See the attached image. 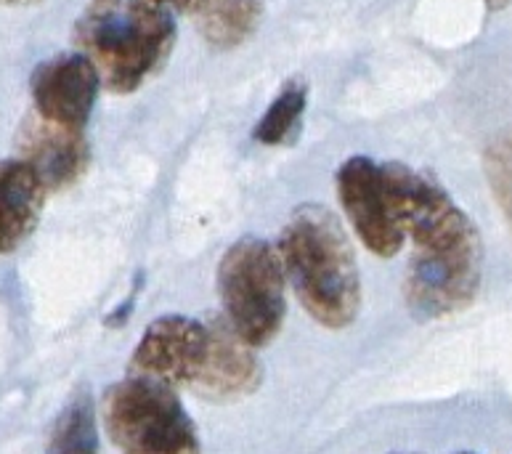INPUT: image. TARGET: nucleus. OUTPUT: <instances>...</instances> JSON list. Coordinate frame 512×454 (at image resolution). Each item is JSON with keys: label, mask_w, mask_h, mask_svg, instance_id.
I'll return each mask as SVG.
<instances>
[{"label": "nucleus", "mask_w": 512, "mask_h": 454, "mask_svg": "<svg viewBox=\"0 0 512 454\" xmlns=\"http://www.w3.org/2000/svg\"><path fill=\"white\" fill-rule=\"evenodd\" d=\"M284 287L282 255L266 239H237L218 263L223 319L253 348L268 346L282 332L287 314Z\"/></svg>", "instance_id": "4"}, {"label": "nucleus", "mask_w": 512, "mask_h": 454, "mask_svg": "<svg viewBox=\"0 0 512 454\" xmlns=\"http://www.w3.org/2000/svg\"><path fill=\"white\" fill-rule=\"evenodd\" d=\"M77 43L109 91L133 93L168 62L176 16L138 0H91L77 24Z\"/></svg>", "instance_id": "3"}, {"label": "nucleus", "mask_w": 512, "mask_h": 454, "mask_svg": "<svg viewBox=\"0 0 512 454\" xmlns=\"http://www.w3.org/2000/svg\"><path fill=\"white\" fill-rule=\"evenodd\" d=\"M104 423L120 454H199L197 425L176 388L128 375L104 393Z\"/></svg>", "instance_id": "5"}, {"label": "nucleus", "mask_w": 512, "mask_h": 454, "mask_svg": "<svg viewBox=\"0 0 512 454\" xmlns=\"http://www.w3.org/2000/svg\"><path fill=\"white\" fill-rule=\"evenodd\" d=\"M210 322L170 314L154 319L138 340L128 375L157 380L170 388H192L199 383L210 356Z\"/></svg>", "instance_id": "6"}, {"label": "nucleus", "mask_w": 512, "mask_h": 454, "mask_svg": "<svg viewBox=\"0 0 512 454\" xmlns=\"http://www.w3.org/2000/svg\"><path fill=\"white\" fill-rule=\"evenodd\" d=\"M46 184L27 160L0 162V255L11 253L38 226Z\"/></svg>", "instance_id": "11"}, {"label": "nucleus", "mask_w": 512, "mask_h": 454, "mask_svg": "<svg viewBox=\"0 0 512 454\" xmlns=\"http://www.w3.org/2000/svg\"><path fill=\"white\" fill-rule=\"evenodd\" d=\"M3 6H35L40 0H0Z\"/></svg>", "instance_id": "16"}, {"label": "nucleus", "mask_w": 512, "mask_h": 454, "mask_svg": "<svg viewBox=\"0 0 512 454\" xmlns=\"http://www.w3.org/2000/svg\"><path fill=\"white\" fill-rule=\"evenodd\" d=\"M149 8H157V11H165L170 16L178 14H202L213 0H138Z\"/></svg>", "instance_id": "15"}, {"label": "nucleus", "mask_w": 512, "mask_h": 454, "mask_svg": "<svg viewBox=\"0 0 512 454\" xmlns=\"http://www.w3.org/2000/svg\"><path fill=\"white\" fill-rule=\"evenodd\" d=\"M287 282L311 319L345 330L359 316L361 277L343 224L316 202L300 205L279 237Z\"/></svg>", "instance_id": "2"}, {"label": "nucleus", "mask_w": 512, "mask_h": 454, "mask_svg": "<svg viewBox=\"0 0 512 454\" xmlns=\"http://www.w3.org/2000/svg\"><path fill=\"white\" fill-rule=\"evenodd\" d=\"M462 454H467V452H462Z\"/></svg>", "instance_id": "18"}, {"label": "nucleus", "mask_w": 512, "mask_h": 454, "mask_svg": "<svg viewBox=\"0 0 512 454\" xmlns=\"http://www.w3.org/2000/svg\"><path fill=\"white\" fill-rule=\"evenodd\" d=\"M101 75L85 54L48 59L32 75V99L40 120L83 133L99 99Z\"/></svg>", "instance_id": "8"}, {"label": "nucleus", "mask_w": 512, "mask_h": 454, "mask_svg": "<svg viewBox=\"0 0 512 454\" xmlns=\"http://www.w3.org/2000/svg\"><path fill=\"white\" fill-rule=\"evenodd\" d=\"M24 160L38 170L46 189H62L75 184L88 168V144L83 133L67 131L46 120H30L22 128Z\"/></svg>", "instance_id": "10"}, {"label": "nucleus", "mask_w": 512, "mask_h": 454, "mask_svg": "<svg viewBox=\"0 0 512 454\" xmlns=\"http://www.w3.org/2000/svg\"><path fill=\"white\" fill-rule=\"evenodd\" d=\"M383 173L393 218L412 242L406 306L425 322L465 311L483 279V245L473 218L420 170L385 162Z\"/></svg>", "instance_id": "1"}, {"label": "nucleus", "mask_w": 512, "mask_h": 454, "mask_svg": "<svg viewBox=\"0 0 512 454\" xmlns=\"http://www.w3.org/2000/svg\"><path fill=\"white\" fill-rule=\"evenodd\" d=\"M486 3H489V8H502V6H507L510 0H486Z\"/></svg>", "instance_id": "17"}, {"label": "nucleus", "mask_w": 512, "mask_h": 454, "mask_svg": "<svg viewBox=\"0 0 512 454\" xmlns=\"http://www.w3.org/2000/svg\"><path fill=\"white\" fill-rule=\"evenodd\" d=\"M337 200L369 253L380 258H393L401 253L406 239L390 210L380 162L361 154L348 157L337 170Z\"/></svg>", "instance_id": "7"}, {"label": "nucleus", "mask_w": 512, "mask_h": 454, "mask_svg": "<svg viewBox=\"0 0 512 454\" xmlns=\"http://www.w3.org/2000/svg\"><path fill=\"white\" fill-rule=\"evenodd\" d=\"M99 452V431L93 412L91 393H77L56 417L48 454H96Z\"/></svg>", "instance_id": "14"}, {"label": "nucleus", "mask_w": 512, "mask_h": 454, "mask_svg": "<svg viewBox=\"0 0 512 454\" xmlns=\"http://www.w3.org/2000/svg\"><path fill=\"white\" fill-rule=\"evenodd\" d=\"M308 88L300 80H292L276 93V99L268 104L263 117L255 125V141L263 147H282L298 136L303 115H306Z\"/></svg>", "instance_id": "13"}, {"label": "nucleus", "mask_w": 512, "mask_h": 454, "mask_svg": "<svg viewBox=\"0 0 512 454\" xmlns=\"http://www.w3.org/2000/svg\"><path fill=\"white\" fill-rule=\"evenodd\" d=\"M210 356L194 391L213 401L242 399L260 385V362L253 346L231 330L226 319L210 322Z\"/></svg>", "instance_id": "9"}, {"label": "nucleus", "mask_w": 512, "mask_h": 454, "mask_svg": "<svg viewBox=\"0 0 512 454\" xmlns=\"http://www.w3.org/2000/svg\"><path fill=\"white\" fill-rule=\"evenodd\" d=\"M263 16V0H213L199 14V30L213 48L242 46Z\"/></svg>", "instance_id": "12"}]
</instances>
